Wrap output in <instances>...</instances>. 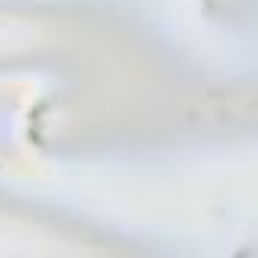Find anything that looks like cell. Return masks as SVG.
<instances>
[{
  "mask_svg": "<svg viewBox=\"0 0 258 258\" xmlns=\"http://www.w3.org/2000/svg\"><path fill=\"white\" fill-rule=\"evenodd\" d=\"M171 120L192 132L258 129V81H243L186 96L183 102L174 105Z\"/></svg>",
  "mask_w": 258,
  "mask_h": 258,
  "instance_id": "obj_1",
  "label": "cell"
}]
</instances>
